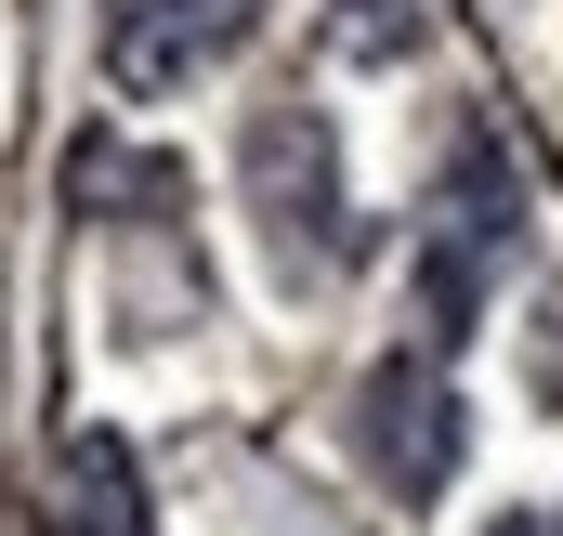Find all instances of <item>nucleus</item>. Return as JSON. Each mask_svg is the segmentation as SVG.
I'll list each match as a JSON object with an SVG mask.
<instances>
[{
  "label": "nucleus",
  "instance_id": "nucleus-5",
  "mask_svg": "<svg viewBox=\"0 0 563 536\" xmlns=\"http://www.w3.org/2000/svg\"><path fill=\"white\" fill-rule=\"evenodd\" d=\"M53 536H157V498H144L132 445L119 432H53Z\"/></svg>",
  "mask_w": 563,
  "mask_h": 536
},
{
  "label": "nucleus",
  "instance_id": "nucleus-7",
  "mask_svg": "<svg viewBox=\"0 0 563 536\" xmlns=\"http://www.w3.org/2000/svg\"><path fill=\"white\" fill-rule=\"evenodd\" d=\"M538 393L563 405V301H551V314H538Z\"/></svg>",
  "mask_w": 563,
  "mask_h": 536
},
{
  "label": "nucleus",
  "instance_id": "nucleus-8",
  "mask_svg": "<svg viewBox=\"0 0 563 536\" xmlns=\"http://www.w3.org/2000/svg\"><path fill=\"white\" fill-rule=\"evenodd\" d=\"M485 536H563V511H511V524H485Z\"/></svg>",
  "mask_w": 563,
  "mask_h": 536
},
{
  "label": "nucleus",
  "instance_id": "nucleus-3",
  "mask_svg": "<svg viewBox=\"0 0 563 536\" xmlns=\"http://www.w3.org/2000/svg\"><path fill=\"white\" fill-rule=\"evenodd\" d=\"M459 445H472V418H459V380H445V354H432V340L380 354V367L354 380V458H367V484H380V498L432 511V498L459 484Z\"/></svg>",
  "mask_w": 563,
  "mask_h": 536
},
{
  "label": "nucleus",
  "instance_id": "nucleus-1",
  "mask_svg": "<svg viewBox=\"0 0 563 536\" xmlns=\"http://www.w3.org/2000/svg\"><path fill=\"white\" fill-rule=\"evenodd\" d=\"M236 183H250V223H263V249H276L288 288L354 275L367 223H354V197H341V132H328L301 92H276V105L236 132Z\"/></svg>",
  "mask_w": 563,
  "mask_h": 536
},
{
  "label": "nucleus",
  "instance_id": "nucleus-2",
  "mask_svg": "<svg viewBox=\"0 0 563 536\" xmlns=\"http://www.w3.org/2000/svg\"><path fill=\"white\" fill-rule=\"evenodd\" d=\"M511 249H525V170H511L498 132H459L420 197V340L432 354H459V327L485 314Z\"/></svg>",
  "mask_w": 563,
  "mask_h": 536
},
{
  "label": "nucleus",
  "instance_id": "nucleus-4",
  "mask_svg": "<svg viewBox=\"0 0 563 536\" xmlns=\"http://www.w3.org/2000/svg\"><path fill=\"white\" fill-rule=\"evenodd\" d=\"M250 26H263V0H132L119 40H106V79H119V92H184V79H210Z\"/></svg>",
  "mask_w": 563,
  "mask_h": 536
},
{
  "label": "nucleus",
  "instance_id": "nucleus-6",
  "mask_svg": "<svg viewBox=\"0 0 563 536\" xmlns=\"http://www.w3.org/2000/svg\"><path fill=\"white\" fill-rule=\"evenodd\" d=\"M432 26H445V0H328L341 66H407V53H432Z\"/></svg>",
  "mask_w": 563,
  "mask_h": 536
}]
</instances>
